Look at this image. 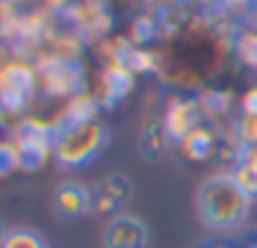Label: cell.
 Listing matches in <instances>:
<instances>
[{
  "label": "cell",
  "mask_w": 257,
  "mask_h": 248,
  "mask_svg": "<svg viewBox=\"0 0 257 248\" xmlns=\"http://www.w3.org/2000/svg\"><path fill=\"white\" fill-rule=\"evenodd\" d=\"M251 197L239 191L233 176H212L197 191V215L212 230H233L245 221Z\"/></svg>",
  "instance_id": "obj_1"
},
{
  "label": "cell",
  "mask_w": 257,
  "mask_h": 248,
  "mask_svg": "<svg viewBox=\"0 0 257 248\" xmlns=\"http://www.w3.org/2000/svg\"><path fill=\"white\" fill-rule=\"evenodd\" d=\"M109 143V131L100 121L85 124H64L55 134V161L64 170H79L88 161H94Z\"/></svg>",
  "instance_id": "obj_2"
},
{
  "label": "cell",
  "mask_w": 257,
  "mask_h": 248,
  "mask_svg": "<svg viewBox=\"0 0 257 248\" xmlns=\"http://www.w3.org/2000/svg\"><path fill=\"white\" fill-rule=\"evenodd\" d=\"M85 73L76 61H61V64H49L40 70L37 76V88L49 97H73L82 91Z\"/></svg>",
  "instance_id": "obj_3"
},
{
  "label": "cell",
  "mask_w": 257,
  "mask_h": 248,
  "mask_svg": "<svg viewBox=\"0 0 257 248\" xmlns=\"http://www.w3.org/2000/svg\"><path fill=\"white\" fill-rule=\"evenodd\" d=\"M203 124V106L194 97H173L164 112V131L173 143H182L191 131Z\"/></svg>",
  "instance_id": "obj_4"
},
{
  "label": "cell",
  "mask_w": 257,
  "mask_h": 248,
  "mask_svg": "<svg viewBox=\"0 0 257 248\" xmlns=\"http://www.w3.org/2000/svg\"><path fill=\"white\" fill-rule=\"evenodd\" d=\"M149 230L134 215H115L103 230V248H146Z\"/></svg>",
  "instance_id": "obj_5"
},
{
  "label": "cell",
  "mask_w": 257,
  "mask_h": 248,
  "mask_svg": "<svg viewBox=\"0 0 257 248\" xmlns=\"http://www.w3.org/2000/svg\"><path fill=\"white\" fill-rule=\"evenodd\" d=\"M134 70L127 67L124 61H106L103 73H100V91L94 94L100 100V106H115L121 97L131 94L134 88Z\"/></svg>",
  "instance_id": "obj_6"
},
{
  "label": "cell",
  "mask_w": 257,
  "mask_h": 248,
  "mask_svg": "<svg viewBox=\"0 0 257 248\" xmlns=\"http://www.w3.org/2000/svg\"><path fill=\"white\" fill-rule=\"evenodd\" d=\"M52 206L61 218H79L91 209V191L82 188L79 182H64L52 194Z\"/></svg>",
  "instance_id": "obj_7"
},
{
  "label": "cell",
  "mask_w": 257,
  "mask_h": 248,
  "mask_svg": "<svg viewBox=\"0 0 257 248\" xmlns=\"http://www.w3.org/2000/svg\"><path fill=\"white\" fill-rule=\"evenodd\" d=\"M131 197V182L124 176H109L100 182L97 191H91V209L94 212H115L118 206L127 203Z\"/></svg>",
  "instance_id": "obj_8"
},
{
  "label": "cell",
  "mask_w": 257,
  "mask_h": 248,
  "mask_svg": "<svg viewBox=\"0 0 257 248\" xmlns=\"http://www.w3.org/2000/svg\"><path fill=\"white\" fill-rule=\"evenodd\" d=\"M215 146H218V137H215V131L209 128V124H200L197 131H191L179 143V149H182V155L188 161H209L215 155Z\"/></svg>",
  "instance_id": "obj_9"
},
{
  "label": "cell",
  "mask_w": 257,
  "mask_h": 248,
  "mask_svg": "<svg viewBox=\"0 0 257 248\" xmlns=\"http://www.w3.org/2000/svg\"><path fill=\"white\" fill-rule=\"evenodd\" d=\"M97 112H100V100L88 91H79L73 97H67L64 103V124H85V121H97Z\"/></svg>",
  "instance_id": "obj_10"
},
{
  "label": "cell",
  "mask_w": 257,
  "mask_h": 248,
  "mask_svg": "<svg viewBox=\"0 0 257 248\" xmlns=\"http://www.w3.org/2000/svg\"><path fill=\"white\" fill-rule=\"evenodd\" d=\"M158 61H161V55H158V52H152V49H146V46H134L124 64L131 67L134 73H152V70H158V67H161Z\"/></svg>",
  "instance_id": "obj_11"
},
{
  "label": "cell",
  "mask_w": 257,
  "mask_h": 248,
  "mask_svg": "<svg viewBox=\"0 0 257 248\" xmlns=\"http://www.w3.org/2000/svg\"><path fill=\"white\" fill-rule=\"evenodd\" d=\"M0 248H46V242H43L40 233L19 227V230H10L7 233V239H4V245H0Z\"/></svg>",
  "instance_id": "obj_12"
},
{
  "label": "cell",
  "mask_w": 257,
  "mask_h": 248,
  "mask_svg": "<svg viewBox=\"0 0 257 248\" xmlns=\"http://www.w3.org/2000/svg\"><path fill=\"white\" fill-rule=\"evenodd\" d=\"M155 34H158V16H140L131 28V43L146 46L149 40H155Z\"/></svg>",
  "instance_id": "obj_13"
},
{
  "label": "cell",
  "mask_w": 257,
  "mask_h": 248,
  "mask_svg": "<svg viewBox=\"0 0 257 248\" xmlns=\"http://www.w3.org/2000/svg\"><path fill=\"white\" fill-rule=\"evenodd\" d=\"M233 103V94L230 91H206L200 106H203V115H224Z\"/></svg>",
  "instance_id": "obj_14"
},
{
  "label": "cell",
  "mask_w": 257,
  "mask_h": 248,
  "mask_svg": "<svg viewBox=\"0 0 257 248\" xmlns=\"http://www.w3.org/2000/svg\"><path fill=\"white\" fill-rule=\"evenodd\" d=\"M233 182L239 185V191L242 194H248L251 200L257 197V170H251L248 164H242V161H236V167H233Z\"/></svg>",
  "instance_id": "obj_15"
},
{
  "label": "cell",
  "mask_w": 257,
  "mask_h": 248,
  "mask_svg": "<svg viewBox=\"0 0 257 248\" xmlns=\"http://www.w3.org/2000/svg\"><path fill=\"white\" fill-rule=\"evenodd\" d=\"M167 143H170V137H167V131H164V121L149 124L146 134H143V149H146L149 155H161V152L167 149Z\"/></svg>",
  "instance_id": "obj_16"
},
{
  "label": "cell",
  "mask_w": 257,
  "mask_h": 248,
  "mask_svg": "<svg viewBox=\"0 0 257 248\" xmlns=\"http://www.w3.org/2000/svg\"><path fill=\"white\" fill-rule=\"evenodd\" d=\"M236 52H239V58H242L251 70H257V37L251 34V28L239 31V37H236Z\"/></svg>",
  "instance_id": "obj_17"
},
{
  "label": "cell",
  "mask_w": 257,
  "mask_h": 248,
  "mask_svg": "<svg viewBox=\"0 0 257 248\" xmlns=\"http://www.w3.org/2000/svg\"><path fill=\"white\" fill-rule=\"evenodd\" d=\"M236 143L245 146H257V115H239L236 121Z\"/></svg>",
  "instance_id": "obj_18"
},
{
  "label": "cell",
  "mask_w": 257,
  "mask_h": 248,
  "mask_svg": "<svg viewBox=\"0 0 257 248\" xmlns=\"http://www.w3.org/2000/svg\"><path fill=\"white\" fill-rule=\"evenodd\" d=\"M239 103H242V115H257V85L248 88Z\"/></svg>",
  "instance_id": "obj_19"
},
{
  "label": "cell",
  "mask_w": 257,
  "mask_h": 248,
  "mask_svg": "<svg viewBox=\"0 0 257 248\" xmlns=\"http://www.w3.org/2000/svg\"><path fill=\"white\" fill-rule=\"evenodd\" d=\"M236 161H242V164H248L251 170H257V146H245Z\"/></svg>",
  "instance_id": "obj_20"
},
{
  "label": "cell",
  "mask_w": 257,
  "mask_h": 248,
  "mask_svg": "<svg viewBox=\"0 0 257 248\" xmlns=\"http://www.w3.org/2000/svg\"><path fill=\"white\" fill-rule=\"evenodd\" d=\"M221 7H227V10H245V7L257 10V0H224Z\"/></svg>",
  "instance_id": "obj_21"
},
{
  "label": "cell",
  "mask_w": 257,
  "mask_h": 248,
  "mask_svg": "<svg viewBox=\"0 0 257 248\" xmlns=\"http://www.w3.org/2000/svg\"><path fill=\"white\" fill-rule=\"evenodd\" d=\"M188 4H194V7H200V10H212V7L224 4V0H188Z\"/></svg>",
  "instance_id": "obj_22"
},
{
  "label": "cell",
  "mask_w": 257,
  "mask_h": 248,
  "mask_svg": "<svg viewBox=\"0 0 257 248\" xmlns=\"http://www.w3.org/2000/svg\"><path fill=\"white\" fill-rule=\"evenodd\" d=\"M7 233H10V230H7L4 224H0V245H4V239H7Z\"/></svg>",
  "instance_id": "obj_23"
},
{
  "label": "cell",
  "mask_w": 257,
  "mask_h": 248,
  "mask_svg": "<svg viewBox=\"0 0 257 248\" xmlns=\"http://www.w3.org/2000/svg\"><path fill=\"white\" fill-rule=\"evenodd\" d=\"M248 28H251V34H254V37H257V19H254V22H251V25H248Z\"/></svg>",
  "instance_id": "obj_24"
},
{
  "label": "cell",
  "mask_w": 257,
  "mask_h": 248,
  "mask_svg": "<svg viewBox=\"0 0 257 248\" xmlns=\"http://www.w3.org/2000/svg\"><path fill=\"white\" fill-rule=\"evenodd\" d=\"M209 248H224V245H209Z\"/></svg>",
  "instance_id": "obj_25"
}]
</instances>
